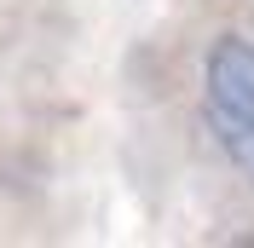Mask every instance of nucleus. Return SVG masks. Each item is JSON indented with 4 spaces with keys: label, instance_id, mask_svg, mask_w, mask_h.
<instances>
[{
    "label": "nucleus",
    "instance_id": "nucleus-1",
    "mask_svg": "<svg viewBox=\"0 0 254 248\" xmlns=\"http://www.w3.org/2000/svg\"><path fill=\"white\" fill-rule=\"evenodd\" d=\"M208 104L254 122V47L243 35H220L208 47Z\"/></svg>",
    "mask_w": 254,
    "mask_h": 248
},
{
    "label": "nucleus",
    "instance_id": "nucleus-2",
    "mask_svg": "<svg viewBox=\"0 0 254 248\" xmlns=\"http://www.w3.org/2000/svg\"><path fill=\"white\" fill-rule=\"evenodd\" d=\"M208 127H214L220 150L254 179V122H249V116H231V110H220V104H208Z\"/></svg>",
    "mask_w": 254,
    "mask_h": 248
}]
</instances>
